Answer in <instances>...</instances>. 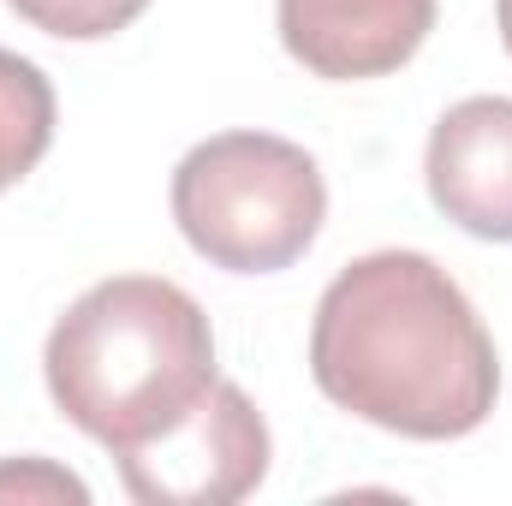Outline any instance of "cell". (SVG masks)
<instances>
[{
  "label": "cell",
  "mask_w": 512,
  "mask_h": 506,
  "mask_svg": "<svg viewBox=\"0 0 512 506\" xmlns=\"http://www.w3.org/2000/svg\"><path fill=\"white\" fill-rule=\"evenodd\" d=\"M268 423L245 387L215 381L191 417L120 453V483L137 506H233L268 477Z\"/></svg>",
  "instance_id": "277c9868"
},
{
  "label": "cell",
  "mask_w": 512,
  "mask_h": 506,
  "mask_svg": "<svg viewBox=\"0 0 512 506\" xmlns=\"http://www.w3.org/2000/svg\"><path fill=\"white\" fill-rule=\"evenodd\" d=\"M48 399L114 459L155 441L215 387V334L203 304L161 274L96 280L42 346Z\"/></svg>",
  "instance_id": "7a4b0ae2"
},
{
  "label": "cell",
  "mask_w": 512,
  "mask_h": 506,
  "mask_svg": "<svg viewBox=\"0 0 512 506\" xmlns=\"http://www.w3.org/2000/svg\"><path fill=\"white\" fill-rule=\"evenodd\" d=\"M495 18H501V42H507V54H512V0L495 6Z\"/></svg>",
  "instance_id": "30bf717a"
},
{
  "label": "cell",
  "mask_w": 512,
  "mask_h": 506,
  "mask_svg": "<svg viewBox=\"0 0 512 506\" xmlns=\"http://www.w3.org/2000/svg\"><path fill=\"white\" fill-rule=\"evenodd\" d=\"M6 6L30 30L60 36V42H102L149 12V0H6Z\"/></svg>",
  "instance_id": "ba28073f"
},
{
  "label": "cell",
  "mask_w": 512,
  "mask_h": 506,
  "mask_svg": "<svg viewBox=\"0 0 512 506\" xmlns=\"http://www.w3.org/2000/svg\"><path fill=\"white\" fill-rule=\"evenodd\" d=\"M429 203L471 239L512 245V96L447 108L423 149Z\"/></svg>",
  "instance_id": "8992f818"
},
{
  "label": "cell",
  "mask_w": 512,
  "mask_h": 506,
  "mask_svg": "<svg viewBox=\"0 0 512 506\" xmlns=\"http://www.w3.org/2000/svg\"><path fill=\"white\" fill-rule=\"evenodd\" d=\"M0 501H90V489L72 477V471H60V465H48V459H18V465H0Z\"/></svg>",
  "instance_id": "9c48e42d"
},
{
  "label": "cell",
  "mask_w": 512,
  "mask_h": 506,
  "mask_svg": "<svg viewBox=\"0 0 512 506\" xmlns=\"http://www.w3.org/2000/svg\"><path fill=\"white\" fill-rule=\"evenodd\" d=\"M173 221L209 268L280 274L316 245L328 185L310 149L274 131H221L173 167Z\"/></svg>",
  "instance_id": "3957f363"
},
{
  "label": "cell",
  "mask_w": 512,
  "mask_h": 506,
  "mask_svg": "<svg viewBox=\"0 0 512 506\" xmlns=\"http://www.w3.org/2000/svg\"><path fill=\"white\" fill-rule=\"evenodd\" d=\"M286 54L328 84L399 72L435 30V0H274Z\"/></svg>",
  "instance_id": "5b68a950"
},
{
  "label": "cell",
  "mask_w": 512,
  "mask_h": 506,
  "mask_svg": "<svg viewBox=\"0 0 512 506\" xmlns=\"http://www.w3.org/2000/svg\"><path fill=\"white\" fill-rule=\"evenodd\" d=\"M316 387L405 441H459L489 423L501 358L459 292L423 251H370L346 262L310 322Z\"/></svg>",
  "instance_id": "6da1fadb"
},
{
  "label": "cell",
  "mask_w": 512,
  "mask_h": 506,
  "mask_svg": "<svg viewBox=\"0 0 512 506\" xmlns=\"http://www.w3.org/2000/svg\"><path fill=\"white\" fill-rule=\"evenodd\" d=\"M54 143V84L36 60L0 48V191H12Z\"/></svg>",
  "instance_id": "52a82bcc"
}]
</instances>
